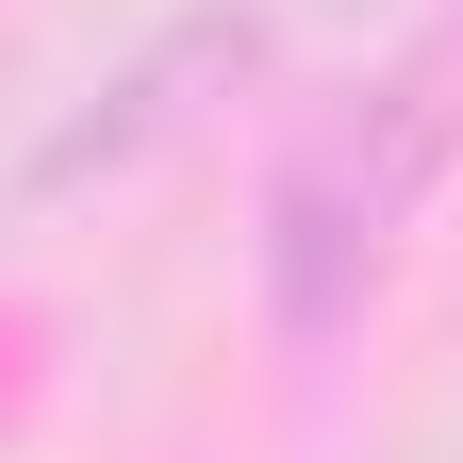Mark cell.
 Here are the masks:
<instances>
[{
	"label": "cell",
	"mask_w": 463,
	"mask_h": 463,
	"mask_svg": "<svg viewBox=\"0 0 463 463\" xmlns=\"http://www.w3.org/2000/svg\"><path fill=\"white\" fill-rule=\"evenodd\" d=\"M447 165H463V33H414L364 83H331L265 165V232H249L265 331L281 347H347L381 315V281H397V249H414Z\"/></svg>",
	"instance_id": "obj_1"
}]
</instances>
